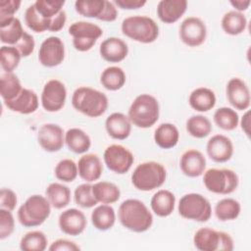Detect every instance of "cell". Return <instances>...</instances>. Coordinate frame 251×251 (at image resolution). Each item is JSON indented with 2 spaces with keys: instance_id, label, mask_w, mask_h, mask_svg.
I'll list each match as a JSON object with an SVG mask.
<instances>
[{
  "instance_id": "cell-25",
  "label": "cell",
  "mask_w": 251,
  "mask_h": 251,
  "mask_svg": "<svg viewBox=\"0 0 251 251\" xmlns=\"http://www.w3.org/2000/svg\"><path fill=\"white\" fill-rule=\"evenodd\" d=\"M176 196L167 189L158 190L151 198L150 206L155 215L161 218L170 216L175 210Z\"/></svg>"
},
{
  "instance_id": "cell-35",
  "label": "cell",
  "mask_w": 251,
  "mask_h": 251,
  "mask_svg": "<svg viewBox=\"0 0 251 251\" xmlns=\"http://www.w3.org/2000/svg\"><path fill=\"white\" fill-rule=\"evenodd\" d=\"M25 30L21 21L14 17L8 23L0 25V39L2 43L15 46L23 37Z\"/></svg>"
},
{
  "instance_id": "cell-47",
  "label": "cell",
  "mask_w": 251,
  "mask_h": 251,
  "mask_svg": "<svg viewBox=\"0 0 251 251\" xmlns=\"http://www.w3.org/2000/svg\"><path fill=\"white\" fill-rule=\"evenodd\" d=\"M21 1L19 0H1L0 1V25L8 23L19 10Z\"/></svg>"
},
{
  "instance_id": "cell-31",
  "label": "cell",
  "mask_w": 251,
  "mask_h": 251,
  "mask_svg": "<svg viewBox=\"0 0 251 251\" xmlns=\"http://www.w3.org/2000/svg\"><path fill=\"white\" fill-rule=\"evenodd\" d=\"M221 25L226 34L238 35L245 30L247 26V19L243 13L232 10L226 12L223 16Z\"/></svg>"
},
{
  "instance_id": "cell-40",
  "label": "cell",
  "mask_w": 251,
  "mask_h": 251,
  "mask_svg": "<svg viewBox=\"0 0 251 251\" xmlns=\"http://www.w3.org/2000/svg\"><path fill=\"white\" fill-rule=\"evenodd\" d=\"M25 23L29 29L34 32H43L49 30L51 19L43 18L35 9L34 5H30L25 12Z\"/></svg>"
},
{
  "instance_id": "cell-49",
  "label": "cell",
  "mask_w": 251,
  "mask_h": 251,
  "mask_svg": "<svg viewBox=\"0 0 251 251\" xmlns=\"http://www.w3.org/2000/svg\"><path fill=\"white\" fill-rule=\"evenodd\" d=\"M18 202L17 194L10 188H2L0 190V206L3 209L13 211Z\"/></svg>"
},
{
  "instance_id": "cell-42",
  "label": "cell",
  "mask_w": 251,
  "mask_h": 251,
  "mask_svg": "<svg viewBox=\"0 0 251 251\" xmlns=\"http://www.w3.org/2000/svg\"><path fill=\"white\" fill-rule=\"evenodd\" d=\"M105 7V0H77L75 2V11L86 18H98Z\"/></svg>"
},
{
  "instance_id": "cell-39",
  "label": "cell",
  "mask_w": 251,
  "mask_h": 251,
  "mask_svg": "<svg viewBox=\"0 0 251 251\" xmlns=\"http://www.w3.org/2000/svg\"><path fill=\"white\" fill-rule=\"evenodd\" d=\"M47 237L40 230L26 232L20 241V248L23 251H43L47 248Z\"/></svg>"
},
{
  "instance_id": "cell-33",
  "label": "cell",
  "mask_w": 251,
  "mask_h": 251,
  "mask_svg": "<svg viewBox=\"0 0 251 251\" xmlns=\"http://www.w3.org/2000/svg\"><path fill=\"white\" fill-rule=\"evenodd\" d=\"M126 80L125 71L117 66H111L106 68L100 76V82L102 86L108 90L116 91L121 89Z\"/></svg>"
},
{
  "instance_id": "cell-7",
  "label": "cell",
  "mask_w": 251,
  "mask_h": 251,
  "mask_svg": "<svg viewBox=\"0 0 251 251\" xmlns=\"http://www.w3.org/2000/svg\"><path fill=\"white\" fill-rule=\"evenodd\" d=\"M193 243L201 251H231L234 248L233 239L228 233L210 227L199 228L193 236Z\"/></svg>"
},
{
  "instance_id": "cell-38",
  "label": "cell",
  "mask_w": 251,
  "mask_h": 251,
  "mask_svg": "<svg viewBox=\"0 0 251 251\" xmlns=\"http://www.w3.org/2000/svg\"><path fill=\"white\" fill-rule=\"evenodd\" d=\"M215 124L224 130H233L239 123V116L235 110L228 107H222L215 111L213 116Z\"/></svg>"
},
{
  "instance_id": "cell-17",
  "label": "cell",
  "mask_w": 251,
  "mask_h": 251,
  "mask_svg": "<svg viewBox=\"0 0 251 251\" xmlns=\"http://www.w3.org/2000/svg\"><path fill=\"white\" fill-rule=\"evenodd\" d=\"M58 224L64 233L76 236L84 231L87 221L85 215L80 210L71 208L60 214Z\"/></svg>"
},
{
  "instance_id": "cell-24",
  "label": "cell",
  "mask_w": 251,
  "mask_h": 251,
  "mask_svg": "<svg viewBox=\"0 0 251 251\" xmlns=\"http://www.w3.org/2000/svg\"><path fill=\"white\" fill-rule=\"evenodd\" d=\"M186 8V0H161L157 5V15L163 23L174 24L185 13Z\"/></svg>"
},
{
  "instance_id": "cell-51",
  "label": "cell",
  "mask_w": 251,
  "mask_h": 251,
  "mask_svg": "<svg viewBox=\"0 0 251 251\" xmlns=\"http://www.w3.org/2000/svg\"><path fill=\"white\" fill-rule=\"evenodd\" d=\"M118 17V10L114 3L105 0V7L102 14L98 18L99 21L103 22H114Z\"/></svg>"
},
{
  "instance_id": "cell-21",
  "label": "cell",
  "mask_w": 251,
  "mask_h": 251,
  "mask_svg": "<svg viewBox=\"0 0 251 251\" xmlns=\"http://www.w3.org/2000/svg\"><path fill=\"white\" fill-rule=\"evenodd\" d=\"M5 106L16 113L28 115L34 113L38 108V97L37 94L28 88H23L20 94L11 101L4 102Z\"/></svg>"
},
{
  "instance_id": "cell-16",
  "label": "cell",
  "mask_w": 251,
  "mask_h": 251,
  "mask_svg": "<svg viewBox=\"0 0 251 251\" xmlns=\"http://www.w3.org/2000/svg\"><path fill=\"white\" fill-rule=\"evenodd\" d=\"M226 98L230 105L237 110H247L250 106L251 96L248 85L239 77H232L226 87Z\"/></svg>"
},
{
  "instance_id": "cell-3",
  "label": "cell",
  "mask_w": 251,
  "mask_h": 251,
  "mask_svg": "<svg viewBox=\"0 0 251 251\" xmlns=\"http://www.w3.org/2000/svg\"><path fill=\"white\" fill-rule=\"evenodd\" d=\"M160 115L158 100L150 94H140L131 103L127 117L131 124L140 128H148L154 126Z\"/></svg>"
},
{
  "instance_id": "cell-53",
  "label": "cell",
  "mask_w": 251,
  "mask_h": 251,
  "mask_svg": "<svg viewBox=\"0 0 251 251\" xmlns=\"http://www.w3.org/2000/svg\"><path fill=\"white\" fill-rule=\"evenodd\" d=\"M115 4L126 10H134L143 7L146 4L145 0H115Z\"/></svg>"
},
{
  "instance_id": "cell-18",
  "label": "cell",
  "mask_w": 251,
  "mask_h": 251,
  "mask_svg": "<svg viewBox=\"0 0 251 251\" xmlns=\"http://www.w3.org/2000/svg\"><path fill=\"white\" fill-rule=\"evenodd\" d=\"M206 151L211 160L216 163H225L233 155V143L224 134L213 135L207 142Z\"/></svg>"
},
{
  "instance_id": "cell-32",
  "label": "cell",
  "mask_w": 251,
  "mask_h": 251,
  "mask_svg": "<svg viewBox=\"0 0 251 251\" xmlns=\"http://www.w3.org/2000/svg\"><path fill=\"white\" fill-rule=\"evenodd\" d=\"M92 192L98 203L112 204L117 202L121 197V190L113 182L98 181L92 185Z\"/></svg>"
},
{
  "instance_id": "cell-34",
  "label": "cell",
  "mask_w": 251,
  "mask_h": 251,
  "mask_svg": "<svg viewBox=\"0 0 251 251\" xmlns=\"http://www.w3.org/2000/svg\"><path fill=\"white\" fill-rule=\"evenodd\" d=\"M24 87L14 73H3L0 76V94L4 102L15 99Z\"/></svg>"
},
{
  "instance_id": "cell-50",
  "label": "cell",
  "mask_w": 251,
  "mask_h": 251,
  "mask_svg": "<svg viewBox=\"0 0 251 251\" xmlns=\"http://www.w3.org/2000/svg\"><path fill=\"white\" fill-rule=\"evenodd\" d=\"M48 249L50 251H78L80 247L71 240L60 238L53 241Z\"/></svg>"
},
{
  "instance_id": "cell-55",
  "label": "cell",
  "mask_w": 251,
  "mask_h": 251,
  "mask_svg": "<svg viewBox=\"0 0 251 251\" xmlns=\"http://www.w3.org/2000/svg\"><path fill=\"white\" fill-rule=\"evenodd\" d=\"M240 125H241V129L249 137L250 136V112L249 111H246V113L243 115Z\"/></svg>"
},
{
  "instance_id": "cell-48",
  "label": "cell",
  "mask_w": 251,
  "mask_h": 251,
  "mask_svg": "<svg viewBox=\"0 0 251 251\" xmlns=\"http://www.w3.org/2000/svg\"><path fill=\"white\" fill-rule=\"evenodd\" d=\"M15 47L19 50L22 57H28L32 54L35 47V41L33 39V36L25 31L23 37L15 45Z\"/></svg>"
},
{
  "instance_id": "cell-13",
  "label": "cell",
  "mask_w": 251,
  "mask_h": 251,
  "mask_svg": "<svg viewBox=\"0 0 251 251\" xmlns=\"http://www.w3.org/2000/svg\"><path fill=\"white\" fill-rule=\"evenodd\" d=\"M207 36V27L204 22L197 17H188L179 26V38L189 47H197L204 43Z\"/></svg>"
},
{
  "instance_id": "cell-28",
  "label": "cell",
  "mask_w": 251,
  "mask_h": 251,
  "mask_svg": "<svg viewBox=\"0 0 251 251\" xmlns=\"http://www.w3.org/2000/svg\"><path fill=\"white\" fill-rule=\"evenodd\" d=\"M179 139L177 127L170 123L161 124L154 132L155 143L163 149H171L175 147Z\"/></svg>"
},
{
  "instance_id": "cell-26",
  "label": "cell",
  "mask_w": 251,
  "mask_h": 251,
  "mask_svg": "<svg viewBox=\"0 0 251 251\" xmlns=\"http://www.w3.org/2000/svg\"><path fill=\"white\" fill-rule=\"evenodd\" d=\"M189 105L198 112H208L216 105V95L208 87L195 88L189 95Z\"/></svg>"
},
{
  "instance_id": "cell-14",
  "label": "cell",
  "mask_w": 251,
  "mask_h": 251,
  "mask_svg": "<svg viewBox=\"0 0 251 251\" xmlns=\"http://www.w3.org/2000/svg\"><path fill=\"white\" fill-rule=\"evenodd\" d=\"M65 59V45L61 38L49 36L41 43L38 51L39 63L47 68L59 66Z\"/></svg>"
},
{
  "instance_id": "cell-20",
  "label": "cell",
  "mask_w": 251,
  "mask_h": 251,
  "mask_svg": "<svg viewBox=\"0 0 251 251\" xmlns=\"http://www.w3.org/2000/svg\"><path fill=\"white\" fill-rule=\"evenodd\" d=\"M100 56L107 62L119 63L125 60L128 54L127 44L119 37H108L99 47Z\"/></svg>"
},
{
  "instance_id": "cell-54",
  "label": "cell",
  "mask_w": 251,
  "mask_h": 251,
  "mask_svg": "<svg viewBox=\"0 0 251 251\" xmlns=\"http://www.w3.org/2000/svg\"><path fill=\"white\" fill-rule=\"evenodd\" d=\"M229 3L233 8H235V11L242 13L243 11H246L249 8L251 1L250 0H231Z\"/></svg>"
},
{
  "instance_id": "cell-29",
  "label": "cell",
  "mask_w": 251,
  "mask_h": 251,
  "mask_svg": "<svg viewBox=\"0 0 251 251\" xmlns=\"http://www.w3.org/2000/svg\"><path fill=\"white\" fill-rule=\"evenodd\" d=\"M91 222L93 226L101 231L113 227L116 222V213L112 206L102 204L97 206L91 213Z\"/></svg>"
},
{
  "instance_id": "cell-2",
  "label": "cell",
  "mask_w": 251,
  "mask_h": 251,
  "mask_svg": "<svg viewBox=\"0 0 251 251\" xmlns=\"http://www.w3.org/2000/svg\"><path fill=\"white\" fill-rule=\"evenodd\" d=\"M108 104V97L105 93L88 86L77 87L72 96L73 107L89 118L102 116L106 112Z\"/></svg>"
},
{
  "instance_id": "cell-1",
  "label": "cell",
  "mask_w": 251,
  "mask_h": 251,
  "mask_svg": "<svg viewBox=\"0 0 251 251\" xmlns=\"http://www.w3.org/2000/svg\"><path fill=\"white\" fill-rule=\"evenodd\" d=\"M119 221L124 227L133 232H144L153 224V216L147 206L138 199H126L119 207Z\"/></svg>"
},
{
  "instance_id": "cell-11",
  "label": "cell",
  "mask_w": 251,
  "mask_h": 251,
  "mask_svg": "<svg viewBox=\"0 0 251 251\" xmlns=\"http://www.w3.org/2000/svg\"><path fill=\"white\" fill-rule=\"evenodd\" d=\"M103 158L107 168L119 175L127 173L134 162L133 154L126 147L120 144L108 146L104 151Z\"/></svg>"
},
{
  "instance_id": "cell-52",
  "label": "cell",
  "mask_w": 251,
  "mask_h": 251,
  "mask_svg": "<svg viewBox=\"0 0 251 251\" xmlns=\"http://www.w3.org/2000/svg\"><path fill=\"white\" fill-rule=\"evenodd\" d=\"M67 21V15L64 10H62L59 14H57L55 17L51 19V24H50V28L49 31H59L61 30Z\"/></svg>"
},
{
  "instance_id": "cell-10",
  "label": "cell",
  "mask_w": 251,
  "mask_h": 251,
  "mask_svg": "<svg viewBox=\"0 0 251 251\" xmlns=\"http://www.w3.org/2000/svg\"><path fill=\"white\" fill-rule=\"evenodd\" d=\"M69 33L73 36V45L79 52L90 50L97 39L103 34L102 28L90 22H75L69 27Z\"/></svg>"
},
{
  "instance_id": "cell-5",
  "label": "cell",
  "mask_w": 251,
  "mask_h": 251,
  "mask_svg": "<svg viewBox=\"0 0 251 251\" xmlns=\"http://www.w3.org/2000/svg\"><path fill=\"white\" fill-rule=\"evenodd\" d=\"M122 32L140 43H152L159 36V26L147 16H130L122 22Z\"/></svg>"
},
{
  "instance_id": "cell-19",
  "label": "cell",
  "mask_w": 251,
  "mask_h": 251,
  "mask_svg": "<svg viewBox=\"0 0 251 251\" xmlns=\"http://www.w3.org/2000/svg\"><path fill=\"white\" fill-rule=\"evenodd\" d=\"M181 172L189 177H197L204 174L206 169V159L204 155L196 149H188L179 160Z\"/></svg>"
},
{
  "instance_id": "cell-44",
  "label": "cell",
  "mask_w": 251,
  "mask_h": 251,
  "mask_svg": "<svg viewBox=\"0 0 251 251\" xmlns=\"http://www.w3.org/2000/svg\"><path fill=\"white\" fill-rule=\"evenodd\" d=\"M74 198L75 204L81 208H91L98 203L93 195L92 185L90 183L79 184L75 189Z\"/></svg>"
},
{
  "instance_id": "cell-23",
  "label": "cell",
  "mask_w": 251,
  "mask_h": 251,
  "mask_svg": "<svg viewBox=\"0 0 251 251\" xmlns=\"http://www.w3.org/2000/svg\"><path fill=\"white\" fill-rule=\"evenodd\" d=\"M78 176L87 182L100 178L103 173V165L97 154L89 153L80 157L77 163Z\"/></svg>"
},
{
  "instance_id": "cell-4",
  "label": "cell",
  "mask_w": 251,
  "mask_h": 251,
  "mask_svg": "<svg viewBox=\"0 0 251 251\" xmlns=\"http://www.w3.org/2000/svg\"><path fill=\"white\" fill-rule=\"evenodd\" d=\"M167 177L165 167L154 161L139 164L131 175L133 186L141 191H151L164 184Z\"/></svg>"
},
{
  "instance_id": "cell-22",
  "label": "cell",
  "mask_w": 251,
  "mask_h": 251,
  "mask_svg": "<svg viewBox=\"0 0 251 251\" xmlns=\"http://www.w3.org/2000/svg\"><path fill=\"white\" fill-rule=\"evenodd\" d=\"M107 133L114 139L124 140L127 138L131 131V122L127 116L123 113L115 112L105 121Z\"/></svg>"
},
{
  "instance_id": "cell-9",
  "label": "cell",
  "mask_w": 251,
  "mask_h": 251,
  "mask_svg": "<svg viewBox=\"0 0 251 251\" xmlns=\"http://www.w3.org/2000/svg\"><path fill=\"white\" fill-rule=\"evenodd\" d=\"M178 214L187 220L207 222L212 215V207L209 200L199 193L183 195L178 202Z\"/></svg>"
},
{
  "instance_id": "cell-6",
  "label": "cell",
  "mask_w": 251,
  "mask_h": 251,
  "mask_svg": "<svg viewBox=\"0 0 251 251\" xmlns=\"http://www.w3.org/2000/svg\"><path fill=\"white\" fill-rule=\"evenodd\" d=\"M51 204L42 195L29 196L18 210V220L25 227H33L42 225L50 216Z\"/></svg>"
},
{
  "instance_id": "cell-12",
  "label": "cell",
  "mask_w": 251,
  "mask_h": 251,
  "mask_svg": "<svg viewBox=\"0 0 251 251\" xmlns=\"http://www.w3.org/2000/svg\"><path fill=\"white\" fill-rule=\"evenodd\" d=\"M41 105L47 112H58L66 103L67 89L59 79L48 80L41 92Z\"/></svg>"
},
{
  "instance_id": "cell-8",
  "label": "cell",
  "mask_w": 251,
  "mask_h": 251,
  "mask_svg": "<svg viewBox=\"0 0 251 251\" xmlns=\"http://www.w3.org/2000/svg\"><path fill=\"white\" fill-rule=\"evenodd\" d=\"M205 187L217 194H230L238 186L239 179L235 172L229 169H209L204 173Z\"/></svg>"
},
{
  "instance_id": "cell-45",
  "label": "cell",
  "mask_w": 251,
  "mask_h": 251,
  "mask_svg": "<svg viewBox=\"0 0 251 251\" xmlns=\"http://www.w3.org/2000/svg\"><path fill=\"white\" fill-rule=\"evenodd\" d=\"M36 11L45 19H52L63 10L65 1L59 0H36L33 3Z\"/></svg>"
},
{
  "instance_id": "cell-36",
  "label": "cell",
  "mask_w": 251,
  "mask_h": 251,
  "mask_svg": "<svg viewBox=\"0 0 251 251\" xmlns=\"http://www.w3.org/2000/svg\"><path fill=\"white\" fill-rule=\"evenodd\" d=\"M241 211L240 203L233 198H224L215 206V215L221 222L235 220Z\"/></svg>"
},
{
  "instance_id": "cell-37",
  "label": "cell",
  "mask_w": 251,
  "mask_h": 251,
  "mask_svg": "<svg viewBox=\"0 0 251 251\" xmlns=\"http://www.w3.org/2000/svg\"><path fill=\"white\" fill-rule=\"evenodd\" d=\"M185 126L187 132L195 138H204L212 131L211 121L203 115L191 116Z\"/></svg>"
},
{
  "instance_id": "cell-30",
  "label": "cell",
  "mask_w": 251,
  "mask_h": 251,
  "mask_svg": "<svg viewBox=\"0 0 251 251\" xmlns=\"http://www.w3.org/2000/svg\"><path fill=\"white\" fill-rule=\"evenodd\" d=\"M45 194L49 203L55 209H63L67 207L71 201V190L63 183H50L45 190Z\"/></svg>"
},
{
  "instance_id": "cell-43",
  "label": "cell",
  "mask_w": 251,
  "mask_h": 251,
  "mask_svg": "<svg viewBox=\"0 0 251 251\" xmlns=\"http://www.w3.org/2000/svg\"><path fill=\"white\" fill-rule=\"evenodd\" d=\"M54 174L57 179L63 182H72L78 175L77 164L71 159H63L56 165Z\"/></svg>"
},
{
  "instance_id": "cell-15",
  "label": "cell",
  "mask_w": 251,
  "mask_h": 251,
  "mask_svg": "<svg viewBox=\"0 0 251 251\" xmlns=\"http://www.w3.org/2000/svg\"><path fill=\"white\" fill-rule=\"evenodd\" d=\"M37 141L40 147L47 152L61 150L65 143L63 128L56 124H44L38 130Z\"/></svg>"
},
{
  "instance_id": "cell-27",
  "label": "cell",
  "mask_w": 251,
  "mask_h": 251,
  "mask_svg": "<svg viewBox=\"0 0 251 251\" xmlns=\"http://www.w3.org/2000/svg\"><path fill=\"white\" fill-rule=\"evenodd\" d=\"M65 143L70 151L75 154H82L89 150L91 139L89 135L78 127H72L65 133Z\"/></svg>"
},
{
  "instance_id": "cell-41",
  "label": "cell",
  "mask_w": 251,
  "mask_h": 251,
  "mask_svg": "<svg viewBox=\"0 0 251 251\" xmlns=\"http://www.w3.org/2000/svg\"><path fill=\"white\" fill-rule=\"evenodd\" d=\"M22 55L15 46L3 45L0 48V64L5 73H13L19 66Z\"/></svg>"
},
{
  "instance_id": "cell-46",
  "label": "cell",
  "mask_w": 251,
  "mask_h": 251,
  "mask_svg": "<svg viewBox=\"0 0 251 251\" xmlns=\"http://www.w3.org/2000/svg\"><path fill=\"white\" fill-rule=\"evenodd\" d=\"M15 229V220L11 211L0 208V239L9 237Z\"/></svg>"
}]
</instances>
